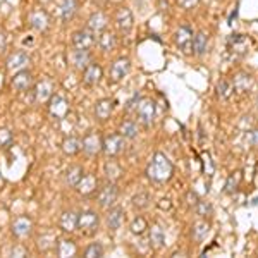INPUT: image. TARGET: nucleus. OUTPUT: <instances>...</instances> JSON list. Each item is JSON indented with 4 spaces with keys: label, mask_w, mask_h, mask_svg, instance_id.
<instances>
[{
    "label": "nucleus",
    "mask_w": 258,
    "mask_h": 258,
    "mask_svg": "<svg viewBox=\"0 0 258 258\" xmlns=\"http://www.w3.org/2000/svg\"><path fill=\"white\" fill-rule=\"evenodd\" d=\"M147 176L152 179L153 182H159V184H164L172 179L174 176V165L165 153L157 152L155 155L152 157V162L148 164L147 167Z\"/></svg>",
    "instance_id": "nucleus-1"
},
{
    "label": "nucleus",
    "mask_w": 258,
    "mask_h": 258,
    "mask_svg": "<svg viewBox=\"0 0 258 258\" xmlns=\"http://www.w3.org/2000/svg\"><path fill=\"white\" fill-rule=\"evenodd\" d=\"M98 224L100 219L93 210H85L78 215V229H80L83 234H88V236L95 234L98 229Z\"/></svg>",
    "instance_id": "nucleus-2"
},
{
    "label": "nucleus",
    "mask_w": 258,
    "mask_h": 258,
    "mask_svg": "<svg viewBox=\"0 0 258 258\" xmlns=\"http://www.w3.org/2000/svg\"><path fill=\"white\" fill-rule=\"evenodd\" d=\"M69 110H71V107H69L68 98H64L62 95L53 93L52 98L48 100V112L53 119H57V120L66 119V115L69 114Z\"/></svg>",
    "instance_id": "nucleus-3"
},
{
    "label": "nucleus",
    "mask_w": 258,
    "mask_h": 258,
    "mask_svg": "<svg viewBox=\"0 0 258 258\" xmlns=\"http://www.w3.org/2000/svg\"><path fill=\"white\" fill-rule=\"evenodd\" d=\"M119 197V189L114 182H107L105 186L98 189L97 200H98V205L103 207V209H110L112 205L115 203V200Z\"/></svg>",
    "instance_id": "nucleus-4"
},
{
    "label": "nucleus",
    "mask_w": 258,
    "mask_h": 258,
    "mask_svg": "<svg viewBox=\"0 0 258 258\" xmlns=\"http://www.w3.org/2000/svg\"><path fill=\"white\" fill-rule=\"evenodd\" d=\"M124 150V136L122 135H109L103 138L102 143V152L107 157H117Z\"/></svg>",
    "instance_id": "nucleus-5"
},
{
    "label": "nucleus",
    "mask_w": 258,
    "mask_h": 258,
    "mask_svg": "<svg viewBox=\"0 0 258 258\" xmlns=\"http://www.w3.org/2000/svg\"><path fill=\"white\" fill-rule=\"evenodd\" d=\"M136 114L145 126H150L155 119V102L152 98H141L136 107Z\"/></svg>",
    "instance_id": "nucleus-6"
},
{
    "label": "nucleus",
    "mask_w": 258,
    "mask_h": 258,
    "mask_svg": "<svg viewBox=\"0 0 258 258\" xmlns=\"http://www.w3.org/2000/svg\"><path fill=\"white\" fill-rule=\"evenodd\" d=\"M129 69H131V62H129L127 57H120V59L114 60L110 66V81L112 83H119L124 80V76H127Z\"/></svg>",
    "instance_id": "nucleus-7"
},
{
    "label": "nucleus",
    "mask_w": 258,
    "mask_h": 258,
    "mask_svg": "<svg viewBox=\"0 0 258 258\" xmlns=\"http://www.w3.org/2000/svg\"><path fill=\"white\" fill-rule=\"evenodd\" d=\"M133 12L127 9V7H120V9L115 12V26L120 35H129V31L133 30Z\"/></svg>",
    "instance_id": "nucleus-8"
},
{
    "label": "nucleus",
    "mask_w": 258,
    "mask_h": 258,
    "mask_svg": "<svg viewBox=\"0 0 258 258\" xmlns=\"http://www.w3.org/2000/svg\"><path fill=\"white\" fill-rule=\"evenodd\" d=\"M176 45L186 55L193 52V31L188 26H181L176 31Z\"/></svg>",
    "instance_id": "nucleus-9"
},
{
    "label": "nucleus",
    "mask_w": 258,
    "mask_h": 258,
    "mask_svg": "<svg viewBox=\"0 0 258 258\" xmlns=\"http://www.w3.org/2000/svg\"><path fill=\"white\" fill-rule=\"evenodd\" d=\"M30 55H28L26 52H14V53H11L9 57H7V69L12 71V73H18V71H23V69H26L28 66H30Z\"/></svg>",
    "instance_id": "nucleus-10"
},
{
    "label": "nucleus",
    "mask_w": 258,
    "mask_h": 258,
    "mask_svg": "<svg viewBox=\"0 0 258 258\" xmlns=\"http://www.w3.org/2000/svg\"><path fill=\"white\" fill-rule=\"evenodd\" d=\"M28 23H30V26L33 30L45 31L50 24V18L43 9H35L30 12V16H28Z\"/></svg>",
    "instance_id": "nucleus-11"
},
{
    "label": "nucleus",
    "mask_w": 258,
    "mask_h": 258,
    "mask_svg": "<svg viewBox=\"0 0 258 258\" xmlns=\"http://www.w3.org/2000/svg\"><path fill=\"white\" fill-rule=\"evenodd\" d=\"M102 78H103V71L98 64H95V62H90V64L83 69V83H85V85L95 86V85H98Z\"/></svg>",
    "instance_id": "nucleus-12"
},
{
    "label": "nucleus",
    "mask_w": 258,
    "mask_h": 258,
    "mask_svg": "<svg viewBox=\"0 0 258 258\" xmlns=\"http://www.w3.org/2000/svg\"><path fill=\"white\" fill-rule=\"evenodd\" d=\"M102 143H103V140L98 133H88L81 141L83 150H85L88 155H97V153L102 152Z\"/></svg>",
    "instance_id": "nucleus-13"
},
{
    "label": "nucleus",
    "mask_w": 258,
    "mask_h": 258,
    "mask_svg": "<svg viewBox=\"0 0 258 258\" xmlns=\"http://www.w3.org/2000/svg\"><path fill=\"white\" fill-rule=\"evenodd\" d=\"M33 231V220L30 217H26V215H21L12 222V234L16 236V238H26V236H30Z\"/></svg>",
    "instance_id": "nucleus-14"
},
{
    "label": "nucleus",
    "mask_w": 258,
    "mask_h": 258,
    "mask_svg": "<svg viewBox=\"0 0 258 258\" xmlns=\"http://www.w3.org/2000/svg\"><path fill=\"white\" fill-rule=\"evenodd\" d=\"M95 45L93 33L88 30L76 31L73 35V47L76 50H90Z\"/></svg>",
    "instance_id": "nucleus-15"
},
{
    "label": "nucleus",
    "mask_w": 258,
    "mask_h": 258,
    "mask_svg": "<svg viewBox=\"0 0 258 258\" xmlns=\"http://www.w3.org/2000/svg\"><path fill=\"white\" fill-rule=\"evenodd\" d=\"M53 93H55V85H53V81L43 80V81H40L35 88V100L40 103H45L52 98Z\"/></svg>",
    "instance_id": "nucleus-16"
},
{
    "label": "nucleus",
    "mask_w": 258,
    "mask_h": 258,
    "mask_svg": "<svg viewBox=\"0 0 258 258\" xmlns=\"http://www.w3.org/2000/svg\"><path fill=\"white\" fill-rule=\"evenodd\" d=\"M11 85H12V88L18 90V91L28 90L33 85V74L28 69L18 71V73L14 74V78H12Z\"/></svg>",
    "instance_id": "nucleus-17"
},
{
    "label": "nucleus",
    "mask_w": 258,
    "mask_h": 258,
    "mask_svg": "<svg viewBox=\"0 0 258 258\" xmlns=\"http://www.w3.org/2000/svg\"><path fill=\"white\" fill-rule=\"evenodd\" d=\"M115 102L110 98H100L97 103H95V115H97L98 120H107L110 117V114L114 112Z\"/></svg>",
    "instance_id": "nucleus-18"
},
{
    "label": "nucleus",
    "mask_w": 258,
    "mask_h": 258,
    "mask_svg": "<svg viewBox=\"0 0 258 258\" xmlns=\"http://www.w3.org/2000/svg\"><path fill=\"white\" fill-rule=\"evenodd\" d=\"M107 24H109L107 16L98 11V12H93V14L90 16L88 24H86V30L91 31V33H102L107 28Z\"/></svg>",
    "instance_id": "nucleus-19"
},
{
    "label": "nucleus",
    "mask_w": 258,
    "mask_h": 258,
    "mask_svg": "<svg viewBox=\"0 0 258 258\" xmlns=\"http://www.w3.org/2000/svg\"><path fill=\"white\" fill-rule=\"evenodd\" d=\"M97 186H98L97 176H93V174H86V176H83L81 181L78 182L76 189L80 191L81 195L88 197V195H91V193H95V191H97Z\"/></svg>",
    "instance_id": "nucleus-20"
},
{
    "label": "nucleus",
    "mask_w": 258,
    "mask_h": 258,
    "mask_svg": "<svg viewBox=\"0 0 258 258\" xmlns=\"http://www.w3.org/2000/svg\"><path fill=\"white\" fill-rule=\"evenodd\" d=\"M78 11V0H59V16L62 21H71Z\"/></svg>",
    "instance_id": "nucleus-21"
},
{
    "label": "nucleus",
    "mask_w": 258,
    "mask_h": 258,
    "mask_svg": "<svg viewBox=\"0 0 258 258\" xmlns=\"http://www.w3.org/2000/svg\"><path fill=\"white\" fill-rule=\"evenodd\" d=\"M59 227L62 229L64 232H73L78 229V215L74 214L73 210L69 212H64L59 219Z\"/></svg>",
    "instance_id": "nucleus-22"
},
{
    "label": "nucleus",
    "mask_w": 258,
    "mask_h": 258,
    "mask_svg": "<svg viewBox=\"0 0 258 258\" xmlns=\"http://www.w3.org/2000/svg\"><path fill=\"white\" fill-rule=\"evenodd\" d=\"M124 224V210L120 207H114V209L109 210V215H107V226L112 231H117L120 226Z\"/></svg>",
    "instance_id": "nucleus-23"
},
{
    "label": "nucleus",
    "mask_w": 258,
    "mask_h": 258,
    "mask_svg": "<svg viewBox=\"0 0 258 258\" xmlns=\"http://www.w3.org/2000/svg\"><path fill=\"white\" fill-rule=\"evenodd\" d=\"M248 45H249V41L246 40V36H243V35H232L231 38L227 40L229 50L236 53H244L248 50Z\"/></svg>",
    "instance_id": "nucleus-24"
},
{
    "label": "nucleus",
    "mask_w": 258,
    "mask_h": 258,
    "mask_svg": "<svg viewBox=\"0 0 258 258\" xmlns=\"http://www.w3.org/2000/svg\"><path fill=\"white\" fill-rule=\"evenodd\" d=\"M81 150H83L81 141L78 138H74V136H68V138L62 141V152H64L66 155L74 157V155H78Z\"/></svg>",
    "instance_id": "nucleus-25"
},
{
    "label": "nucleus",
    "mask_w": 258,
    "mask_h": 258,
    "mask_svg": "<svg viewBox=\"0 0 258 258\" xmlns=\"http://www.w3.org/2000/svg\"><path fill=\"white\" fill-rule=\"evenodd\" d=\"M83 167L81 165H71V167L66 170V174H64V179H66V182L71 186V188H76L78 186V182L81 181V177H83Z\"/></svg>",
    "instance_id": "nucleus-26"
},
{
    "label": "nucleus",
    "mask_w": 258,
    "mask_h": 258,
    "mask_svg": "<svg viewBox=\"0 0 258 258\" xmlns=\"http://www.w3.org/2000/svg\"><path fill=\"white\" fill-rule=\"evenodd\" d=\"M150 244L157 249L165 244V232L159 224H155V226H152V229H150Z\"/></svg>",
    "instance_id": "nucleus-27"
},
{
    "label": "nucleus",
    "mask_w": 258,
    "mask_h": 258,
    "mask_svg": "<svg viewBox=\"0 0 258 258\" xmlns=\"http://www.w3.org/2000/svg\"><path fill=\"white\" fill-rule=\"evenodd\" d=\"M78 251L76 248V243L71 239H60L59 244H57V255L60 258H69V256H74Z\"/></svg>",
    "instance_id": "nucleus-28"
},
{
    "label": "nucleus",
    "mask_w": 258,
    "mask_h": 258,
    "mask_svg": "<svg viewBox=\"0 0 258 258\" xmlns=\"http://www.w3.org/2000/svg\"><path fill=\"white\" fill-rule=\"evenodd\" d=\"M117 41H115V36L112 35L110 31H105L103 30L100 33V38H98V47L103 50V52H112L115 48Z\"/></svg>",
    "instance_id": "nucleus-29"
},
{
    "label": "nucleus",
    "mask_w": 258,
    "mask_h": 258,
    "mask_svg": "<svg viewBox=\"0 0 258 258\" xmlns=\"http://www.w3.org/2000/svg\"><path fill=\"white\" fill-rule=\"evenodd\" d=\"M91 62V55L88 50H74L73 53V64L76 69H85Z\"/></svg>",
    "instance_id": "nucleus-30"
},
{
    "label": "nucleus",
    "mask_w": 258,
    "mask_h": 258,
    "mask_svg": "<svg viewBox=\"0 0 258 258\" xmlns=\"http://www.w3.org/2000/svg\"><path fill=\"white\" fill-rule=\"evenodd\" d=\"M207 43H209V36L205 31H198L197 36L193 38V50L197 55H203L207 52Z\"/></svg>",
    "instance_id": "nucleus-31"
},
{
    "label": "nucleus",
    "mask_w": 258,
    "mask_h": 258,
    "mask_svg": "<svg viewBox=\"0 0 258 258\" xmlns=\"http://www.w3.org/2000/svg\"><path fill=\"white\" fill-rule=\"evenodd\" d=\"M232 86L236 91H246L251 86V76L246 73H238L232 80Z\"/></svg>",
    "instance_id": "nucleus-32"
},
{
    "label": "nucleus",
    "mask_w": 258,
    "mask_h": 258,
    "mask_svg": "<svg viewBox=\"0 0 258 258\" xmlns=\"http://www.w3.org/2000/svg\"><path fill=\"white\" fill-rule=\"evenodd\" d=\"M119 135L124 136V140H135L138 136V126L133 120H126V122L120 124L119 127Z\"/></svg>",
    "instance_id": "nucleus-33"
},
{
    "label": "nucleus",
    "mask_w": 258,
    "mask_h": 258,
    "mask_svg": "<svg viewBox=\"0 0 258 258\" xmlns=\"http://www.w3.org/2000/svg\"><path fill=\"white\" fill-rule=\"evenodd\" d=\"M241 172L239 170H236V172H232L231 176L227 177V182H226V188H224V191H226L227 195H232L234 191H238L239 188V182H241Z\"/></svg>",
    "instance_id": "nucleus-34"
},
{
    "label": "nucleus",
    "mask_w": 258,
    "mask_h": 258,
    "mask_svg": "<svg viewBox=\"0 0 258 258\" xmlns=\"http://www.w3.org/2000/svg\"><path fill=\"white\" fill-rule=\"evenodd\" d=\"M210 231V226L207 222H203V220H200V222H195L193 224V238L197 241H203L207 238V234H209Z\"/></svg>",
    "instance_id": "nucleus-35"
},
{
    "label": "nucleus",
    "mask_w": 258,
    "mask_h": 258,
    "mask_svg": "<svg viewBox=\"0 0 258 258\" xmlns=\"http://www.w3.org/2000/svg\"><path fill=\"white\" fill-rule=\"evenodd\" d=\"M232 93H234V86H232V83L224 80L217 85V95H219L220 100H229L232 97Z\"/></svg>",
    "instance_id": "nucleus-36"
},
{
    "label": "nucleus",
    "mask_w": 258,
    "mask_h": 258,
    "mask_svg": "<svg viewBox=\"0 0 258 258\" xmlns=\"http://www.w3.org/2000/svg\"><path fill=\"white\" fill-rule=\"evenodd\" d=\"M129 229H131V232L135 236H143L145 232L148 231V222L145 220L143 217H136L135 220L131 222V226H129Z\"/></svg>",
    "instance_id": "nucleus-37"
},
{
    "label": "nucleus",
    "mask_w": 258,
    "mask_h": 258,
    "mask_svg": "<svg viewBox=\"0 0 258 258\" xmlns=\"http://www.w3.org/2000/svg\"><path fill=\"white\" fill-rule=\"evenodd\" d=\"M86 258H102L103 256V246L100 243H91L85 249Z\"/></svg>",
    "instance_id": "nucleus-38"
},
{
    "label": "nucleus",
    "mask_w": 258,
    "mask_h": 258,
    "mask_svg": "<svg viewBox=\"0 0 258 258\" xmlns=\"http://www.w3.org/2000/svg\"><path fill=\"white\" fill-rule=\"evenodd\" d=\"M148 203H150V197L147 193H140V195H136L135 198H133V207H136V209H147L148 207Z\"/></svg>",
    "instance_id": "nucleus-39"
},
{
    "label": "nucleus",
    "mask_w": 258,
    "mask_h": 258,
    "mask_svg": "<svg viewBox=\"0 0 258 258\" xmlns=\"http://www.w3.org/2000/svg\"><path fill=\"white\" fill-rule=\"evenodd\" d=\"M12 143V133L7 127H0V148H6Z\"/></svg>",
    "instance_id": "nucleus-40"
},
{
    "label": "nucleus",
    "mask_w": 258,
    "mask_h": 258,
    "mask_svg": "<svg viewBox=\"0 0 258 258\" xmlns=\"http://www.w3.org/2000/svg\"><path fill=\"white\" fill-rule=\"evenodd\" d=\"M197 210H198V214L202 215V217H207V215L212 214V205H210V203H207V202H198L197 203Z\"/></svg>",
    "instance_id": "nucleus-41"
},
{
    "label": "nucleus",
    "mask_w": 258,
    "mask_h": 258,
    "mask_svg": "<svg viewBox=\"0 0 258 258\" xmlns=\"http://www.w3.org/2000/svg\"><path fill=\"white\" fill-rule=\"evenodd\" d=\"M177 4L182 7V9L189 11V9H193V7L198 6V0H177Z\"/></svg>",
    "instance_id": "nucleus-42"
},
{
    "label": "nucleus",
    "mask_w": 258,
    "mask_h": 258,
    "mask_svg": "<svg viewBox=\"0 0 258 258\" xmlns=\"http://www.w3.org/2000/svg\"><path fill=\"white\" fill-rule=\"evenodd\" d=\"M246 140H248L249 145H253V147H258V129H253V131H249L248 136H246Z\"/></svg>",
    "instance_id": "nucleus-43"
},
{
    "label": "nucleus",
    "mask_w": 258,
    "mask_h": 258,
    "mask_svg": "<svg viewBox=\"0 0 258 258\" xmlns=\"http://www.w3.org/2000/svg\"><path fill=\"white\" fill-rule=\"evenodd\" d=\"M203 164H205V167L209 165V174L212 176V172H214V165H212V162H210V155H209V153H203Z\"/></svg>",
    "instance_id": "nucleus-44"
},
{
    "label": "nucleus",
    "mask_w": 258,
    "mask_h": 258,
    "mask_svg": "<svg viewBox=\"0 0 258 258\" xmlns=\"http://www.w3.org/2000/svg\"><path fill=\"white\" fill-rule=\"evenodd\" d=\"M186 198H188V205H191V207H197V203H198V197L193 193V191H189L188 197H186Z\"/></svg>",
    "instance_id": "nucleus-45"
},
{
    "label": "nucleus",
    "mask_w": 258,
    "mask_h": 258,
    "mask_svg": "<svg viewBox=\"0 0 258 258\" xmlns=\"http://www.w3.org/2000/svg\"><path fill=\"white\" fill-rule=\"evenodd\" d=\"M159 207H160L162 210H169L170 207H172V203H170L169 198H162L160 202H159Z\"/></svg>",
    "instance_id": "nucleus-46"
},
{
    "label": "nucleus",
    "mask_w": 258,
    "mask_h": 258,
    "mask_svg": "<svg viewBox=\"0 0 258 258\" xmlns=\"http://www.w3.org/2000/svg\"><path fill=\"white\" fill-rule=\"evenodd\" d=\"M12 255L14 256H26V249H24L23 246H16L14 249H12Z\"/></svg>",
    "instance_id": "nucleus-47"
},
{
    "label": "nucleus",
    "mask_w": 258,
    "mask_h": 258,
    "mask_svg": "<svg viewBox=\"0 0 258 258\" xmlns=\"http://www.w3.org/2000/svg\"><path fill=\"white\" fill-rule=\"evenodd\" d=\"M6 45H7L6 35H4V33H0V52H2V50H6Z\"/></svg>",
    "instance_id": "nucleus-48"
},
{
    "label": "nucleus",
    "mask_w": 258,
    "mask_h": 258,
    "mask_svg": "<svg viewBox=\"0 0 258 258\" xmlns=\"http://www.w3.org/2000/svg\"><path fill=\"white\" fill-rule=\"evenodd\" d=\"M110 2H120V0H110Z\"/></svg>",
    "instance_id": "nucleus-49"
}]
</instances>
